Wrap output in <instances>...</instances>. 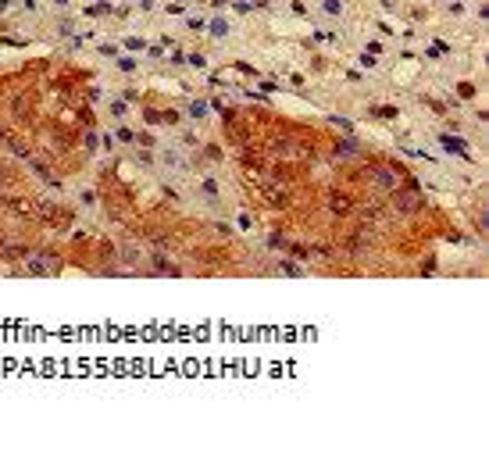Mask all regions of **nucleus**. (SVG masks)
I'll use <instances>...</instances> for the list:
<instances>
[{
    "label": "nucleus",
    "mask_w": 489,
    "mask_h": 457,
    "mask_svg": "<svg viewBox=\"0 0 489 457\" xmlns=\"http://www.w3.org/2000/svg\"><path fill=\"white\" fill-rule=\"evenodd\" d=\"M7 4H11V0H0V11H4V7H7Z\"/></svg>",
    "instance_id": "1"
}]
</instances>
